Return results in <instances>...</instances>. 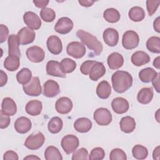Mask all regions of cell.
<instances>
[{"mask_svg": "<svg viewBox=\"0 0 160 160\" xmlns=\"http://www.w3.org/2000/svg\"><path fill=\"white\" fill-rule=\"evenodd\" d=\"M60 92L59 84L52 79L48 80L43 85V95L48 98H53Z\"/></svg>", "mask_w": 160, "mask_h": 160, "instance_id": "cell-15", "label": "cell"}, {"mask_svg": "<svg viewBox=\"0 0 160 160\" xmlns=\"http://www.w3.org/2000/svg\"><path fill=\"white\" fill-rule=\"evenodd\" d=\"M104 19L111 23H115L119 21L121 15L119 11L114 8L106 9L103 12Z\"/></svg>", "mask_w": 160, "mask_h": 160, "instance_id": "cell-34", "label": "cell"}, {"mask_svg": "<svg viewBox=\"0 0 160 160\" xmlns=\"http://www.w3.org/2000/svg\"><path fill=\"white\" fill-rule=\"evenodd\" d=\"M152 158L154 159H159V146H157L153 151L152 152Z\"/></svg>", "mask_w": 160, "mask_h": 160, "instance_id": "cell-54", "label": "cell"}, {"mask_svg": "<svg viewBox=\"0 0 160 160\" xmlns=\"http://www.w3.org/2000/svg\"><path fill=\"white\" fill-rule=\"evenodd\" d=\"M17 36L20 44L26 45L34 41L36 38V33L33 29L28 27H24L18 31Z\"/></svg>", "mask_w": 160, "mask_h": 160, "instance_id": "cell-9", "label": "cell"}, {"mask_svg": "<svg viewBox=\"0 0 160 160\" xmlns=\"http://www.w3.org/2000/svg\"><path fill=\"white\" fill-rule=\"evenodd\" d=\"M160 17L158 16L153 22V28L157 32H160Z\"/></svg>", "mask_w": 160, "mask_h": 160, "instance_id": "cell-53", "label": "cell"}, {"mask_svg": "<svg viewBox=\"0 0 160 160\" xmlns=\"http://www.w3.org/2000/svg\"><path fill=\"white\" fill-rule=\"evenodd\" d=\"M32 127V122L30 119L26 117L21 116L18 118L14 122L15 130L20 134L28 132Z\"/></svg>", "mask_w": 160, "mask_h": 160, "instance_id": "cell-19", "label": "cell"}, {"mask_svg": "<svg viewBox=\"0 0 160 160\" xmlns=\"http://www.w3.org/2000/svg\"><path fill=\"white\" fill-rule=\"evenodd\" d=\"M72 28L73 22L68 17H62L59 18L54 26V30L61 34H66L69 33Z\"/></svg>", "mask_w": 160, "mask_h": 160, "instance_id": "cell-11", "label": "cell"}, {"mask_svg": "<svg viewBox=\"0 0 160 160\" xmlns=\"http://www.w3.org/2000/svg\"><path fill=\"white\" fill-rule=\"evenodd\" d=\"M23 20L28 27L32 29L37 30L41 26L40 18L32 11L26 12L23 15Z\"/></svg>", "mask_w": 160, "mask_h": 160, "instance_id": "cell-12", "label": "cell"}, {"mask_svg": "<svg viewBox=\"0 0 160 160\" xmlns=\"http://www.w3.org/2000/svg\"><path fill=\"white\" fill-rule=\"evenodd\" d=\"M96 62L97 61H92V60H88L83 62L80 67V71L81 73L84 75L89 74L91 68Z\"/></svg>", "mask_w": 160, "mask_h": 160, "instance_id": "cell-45", "label": "cell"}, {"mask_svg": "<svg viewBox=\"0 0 160 160\" xmlns=\"http://www.w3.org/2000/svg\"><path fill=\"white\" fill-rule=\"evenodd\" d=\"M111 107L114 112L121 114L126 112L128 111L129 104L126 99L121 97H118L112 101Z\"/></svg>", "mask_w": 160, "mask_h": 160, "instance_id": "cell-18", "label": "cell"}, {"mask_svg": "<svg viewBox=\"0 0 160 160\" xmlns=\"http://www.w3.org/2000/svg\"><path fill=\"white\" fill-rule=\"evenodd\" d=\"M154 96V92L152 88H143L138 93L137 99L139 102L142 104L149 103Z\"/></svg>", "mask_w": 160, "mask_h": 160, "instance_id": "cell-26", "label": "cell"}, {"mask_svg": "<svg viewBox=\"0 0 160 160\" xmlns=\"http://www.w3.org/2000/svg\"><path fill=\"white\" fill-rule=\"evenodd\" d=\"M111 93V87L107 81H101L96 88V94L103 99L108 98Z\"/></svg>", "mask_w": 160, "mask_h": 160, "instance_id": "cell-29", "label": "cell"}, {"mask_svg": "<svg viewBox=\"0 0 160 160\" xmlns=\"http://www.w3.org/2000/svg\"><path fill=\"white\" fill-rule=\"evenodd\" d=\"M131 60L134 66L139 67L148 63L150 61V57L144 51H138L132 54Z\"/></svg>", "mask_w": 160, "mask_h": 160, "instance_id": "cell-22", "label": "cell"}, {"mask_svg": "<svg viewBox=\"0 0 160 160\" xmlns=\"http://www.w3.org/2000/svg\"><path fill=\"white\" fill-rule=\"evenodd\" d=\"M1 38H0V42H4L8 36L9 34V29L8 27L4 24H1Z\"/></svg>", "mask_w": 160, "mask_h": 160, "instance_id": "cell-47", "label": "cell"}, {"mask_svg": "<svg viewBox=\"0 0 160 160\" xmlns=\"http://www.w3.org/2000/svg\"><path fill=\"white\" fill-rule=\"evenodd\" d=\"M66 51L69 56L76 59H80L85 55L86 50L82 42L72 41L67 45Z\"/></svg>", "mask_w": 160, "mask_h": 160, "instance_id": "cell-7", "label": "cell"}, {"mask_svg": "<svg viewBox=\"0 0 160 160\" xmlns=\"http://www.w3.org/2000/svg\"><path fill=\"white\" fill-rule=\"evenodd\" d=\"M44 158L46 160H62V156L56 147L49 146L44 151Z\"/></svg>", "mask_w": 160, "mask_h": 160, "instance_id": "cell-35", "label": "cell"}, {"mask_svg": "<svg viewBox=\"0 0 160 160\" xmlns=\"http://www.w3.org/2000/svg\"><path fill=\"white\" fill-rule=\"evenodd\" d=\"M24 92L30 96H38L42 92L40 80L38 77H33L31 80L22 86Z\"/></svg>", "mask_w": 160, "mask_h": 160, "instance_id": "cell-8", "label": "cell"}, {"mask_svg": "<svg viewBox=\"0 0 160 160\" xmlns=\"http://www.w3.org/2000/svg\"><path fill=\"white\" fill-rule=\"evenodd\" d=\"M139 42V37L138 33L132 30L126 31L122 38V45L126 49L131 50L136 48Z\"/></svg>", "mask_w": 160, "mask_h": 160, "instance_id": "cell-3", "label": "cell"}, {"mask_svg": "<svg viewBox=\"0 0 160 160\" xmlns=\"http://www.w3.org/2000/svg\"><path fill=\"white\" fill-rule=\"evenodd\" d=\"M0 80H1V87L4 86L8 81V76L6 73H5L2 70H0Z\"/></svg>", "mask_w": 160, "mask_h": 160, "instance_id": "cell-50", "label": "cell"}, {"mask_svg": "<svg viewBox=\"0 0 160 160\" xmlns=\"http://www.w3.org/2000/svg\"><path fill=\"white\" fill-rule=\"evenodd\" d=\"M111 160H126L127 156L125 152L119 148L113 149L109 154Z\"/></svg>", "mask_w": 160, "mask_h": 160, "instance_id": "cell-42", "label": "cell"}, {"mask_svg": "<svg viewBox=\"0 0 160 160\" xmlns=\"http://www.w3.org/2000/svg\"><path fill=\"white\" fill-rule=\"evenodd\" d=\"M132 154L137 159H145L148 157V151L145 146L136 144L132 149Z\"/></svg>", "mask_w": 160, "mask_h": 160, "instance_id": "cell-38", "label": "cell"}, {"mask_svg": "<svg viewBox=\"0 0 160 160\" xmlns=\"http://www.w3.org/2000/svg\"><path fill=\"white\" fill-rule=\"evenodd\" d=\"M106 73V68L101 62H96L91 68L89 73V78L94 81H98L102 78Z\"/></svg>", "mask_w": 160, "mask_h": 160, "instance_id": "cell-23", "label": "cell"}, {"mask_svg": "<svg viewBox=\"0 0 160 160\" xmlns=\"http://www.w3.org/2000/svg\"><path fill=\"white\" fill-rule=\"evenodd\" d=\"M132 80L131 74L124 71H117L111 77L112 88L118 93H123L129 89L132 84Z\"/></svg>", "mask_w": 160, "mask_h": 160, "instance_id": "cell-1", "label": "cell"}, {"mask_svg": "<svg viewBox=\"0 0 160 160\" xmlns=\"http://www.w3.org/2000/svg\"><path fill=\"white\" fill-rule=\"evenodd\" d=\"M24 159L25 160V159H30V160H31V159H32V160H34V159H40V158H39V157H38V156H34V155H29V156H26V157H25L24 158Z\"/></svg>", "mask_w": 160, "mask_h": 160, "instance_id": "cell-56", "label": "cell"}, {"mask_svg": "<svg viewBox=\"0 0 160 160\" xmlns=\"http://www.w3.org/2000/svg\"><path fill=\"white\" fill-rule=\"evenodd\" d=\"M146 48L151 52H160V38L158 36L150 37L146 41Z\"/></svg>", "mask_w": 160, "mask_h": 160, "instance_id": "cell-37", "label": "cell"}, {"mask_svg": "<svg viewBox=\"0 0 160 160\" xmlns=\"http://www.w3.org/2000/svg\"><path fill=\"white\" fill-rule=\"evenodd\" d=\"M158 75V72L151 68H146L141 69L139 72L140 80L145 83L151 82Z\"/></svg>", "mask_w": 160, "mask_h": 160, "instance_id": "cell-30", "label": "cell"}, {"mask_svg": "<svg viewBox=\"0 0 160 160\" xmlns=\"http://www.w3.org/2000/svg\"><path fill=\"white\" fill-rule=\"evenodd\" d=\"M104 156L105 151L103 148L96 147L91 150L88 159L90 160H102L104 159Z\"/></svg>", "mask_w": 160, "mask_h": 160, "instance_id": "cell-41", "label": "cell"}, {"mask_svg": "<svg viewBox=\"0 0 160 160\" xmlns=\"http://www.w3.org/2000/svg\"><path fill=\"white\" fill-rule=\"evenodd\" d=\"M45 141L44 134L39 132L36 134H32L29 135L24 142V146L30 150H37L39 149Z\"/></svg>", "mask_w": 160, "mask_h": 160, "instance_id": "cell-5", "label": "cell"}, {"mask_svg": "<svg viewBox=\"0 0 160 160\" xmlns=\"http://www.w3.org/2000/svg\"><path fill=\"white\" fill-rule=\"evenodd\" d=\"M42 109V102L34 99L29 101L25 107L26 112L31 116H35L40 114Z\"/></svg>", "mask_w": 160, "mask_h": 160, "instance_id": "cell-27", "label": "cell"}, {"mask_svg": "<svg viewBox=\"0 0 160 160\" xmlns=\"http://www.w3.org/2000/svg\"><path fill=\"white\" fill-rule=\"evenodd\" d=\"M62 126L63 122L62 119L58 116L52 118L48 124V130L52 134H57L59 132L61 131Z\"/></svg>", "mask_w": 160, "mask_h": 160, "instance_id": "cell-33", "label": "cell"}, {"mask_svg": "<svg viewBox=\"0 0 160 160\" xmlns=\"http://www.w3.org/2000/svg\"><path fill=\"white\" fill-rule=\"evenodd\" d=\"M4 160H18L19 157L18 154L13 151H6L3 156Z\"/></svg>", "mask_w": 160, "mask_h": 160, "instance_id": "cell-48", "label": "cell"}, {"mask_svg": "<svg viewBox=\"0 0 160 160\" xmlns=\"http://www.w3.org/2000/svg\"><path fill=\"white\" fill-rule=\"evenodd\" d=\"M129 19L134 22H140L145 18L144 10L140 6H134L128 12Z\"/></svg>", "mask_w": 160, "mask_h": 160, "instance_id": "cell-32", "label": "cell"}, {"mask_svg": "<svg viewBox=\"0 0 160 160\" xmlns=\"http://www.w3.org/2000/svg\"><path fill=\"white\" fill-rule=\"evenodd\" d=\"M20 66L19 57L14 55H9L4 61V67L9 71L17 70Z\"/></svg>", "mask_w": 160, "mask_h": 160, "instance_id": "cell-31", "label": "cell"}, {"mask_svg": "<svg viewBox=\"0 0 160 160\" xmlns=\"http://www.w3.org/2000/svg\"><path fill=\"white\" fill-rule=\"evenodd\" d=\"M32 2L34 4L35 6L43 9L46 8L49 1L48 0H34Z\"/></svg>", "mask_w": 160, "mask_h": 160, "instance_id": "cell-49", "label": "cell"}, {"mask_svg": "<svg viewBox=\"0 0 160 160\" xmlns=\"http://www.w3.org/2000/svg\"><path fill=\"white\" fill-rule=\"evenodd\" d=\"M61 145L64 151L67 154H70L78 148L79 141L77 136L73 134H68L62 138Z\"/></svg>", "mask_w": 160, "mask_h": 160, "instance_id": "cell-4", "label": "cell"}, {"mask_svg": "<svg viewBox=\"0 0 160 160\" xmlns=\"http://www.w3.org/2000/svg\"><path fill=\"white\" fill-rule=\"evenodd\" d=\"M159 59H160L159 56H158L157 58H156L154 59V61H153V66L158 69L160 68V60H159Z\"/></svg>", "mask_w": 160, "mask_h": 160, "instance_id": "cell-55", "label": "cell"}, {"mask_svg": "<svg viewBox=\"0 0 160 160\" xmlns=\"http://www.w3.org/2000/svg\"><path fill=\"white\" fill-rule=\"evenodd\" d=\"M92 123L91 121L87 118H80L77 119L74 122V128L81 133L88 132L92 128Z\"/></svg>", "mask_w": 160, "mask_h": 160, "instance_id": "cell-24", "label": "cell"}, {"mask_svg": "<svg viewBox=\"0 0 160 160\" xmlns=\"http://www.w3.org/2000/svg\"><path fill=\"white\" fill-rule=\"evenodd\" d=\"M93 118L98 124L108 126L112 121V114L107 108H99L95 110Z\"/></svg>", "mask_w": 160, "mask_h": 160, "instance_id": "cell-6", "label": "cell"}, {"mask_svg": "<svg viewBox=\"0 0 160 160\" xmlns=\"http://www.w3.org/2000/svg\"><path fill=\"white\" fill-rule=\"evenodd\" d=\"M61 66L64 73L72 72L76 68V62L70 58H64L61 60Z\"/></svg>", "mask_w": 160, "mask_h": 160, "instance_id": "cell-39", "label": "cell"}, {"mask_svg": "<svg viewBox=\"0 0 160 160\" xmlns=\"http://www.w3.org/2000/svg\"><path fill=\"white\" fill-rule=\"evenodd\" d=\"M76 36L80 39L83 44L86 45L89 50L93 52L94 55L99 56L101 54L103 47L97 38L88 32L79 29L76 32Z\"/></svg>", "mask_w": 160, "mask_h": 160, "instance_id": "cell-2", "label": "cell"}, {"mask_svg": "<svg viewBox=\"0 0 160 160\" xmlns=\"http://www.w3.org/2000/svg\"><path fill=\"white\" fill-rule=\"evenodd\" d=\"M32 78V72L28 68H24L21 69L16 74V79L18 82L22 85L28 84Z\"/></svg>", "mask_w": 160, "mask_h": 160, "instance_id": "cell-36", "label": "cell"}, {"mask_svg": "<svg viewBox=\"0 0 160 160\" xmlns=\"http://www.w3.org/2000/svg\"><path fill=\"white\" fill-rule=\"evenodd\" d=\"M102 38L104 42L107 45L110 47H114L118 43L119 33L116 29L109 28L104 31Z\"/></svg>", "mask_w": 160, "mask_h": 160, "instance_id": "cell-14", "label": "cell"}, {"mask_svg": "<svg viewBox=\"0 0 160 160\" xmlns=\"http://www.w3.org/2000/svg\"><path fill=\"white\" fill-rule=\"evenodd\" d=\"M119 126L121 130L125 133H131L136 128V122L133 118L131 116H125L121 118Z\"/></svg>", "mask_w": 160, "mask_h": 160, "instance_id": "cell-28", "label": "cell"}, {"mask_svg": "<svg viewBox=\"0 0 160 160\" xmlns=\"http://www.w3.org/2000/svg\"><path fill=\"white\" fill-rule=\"evenodd\" d=\"M78 2L82 6H84V7H90L94 2V1H89V0H79Z\"/></svg>", "mask_w": 160, "mask_h": 160, "instance_id": "cell-52", "label": "cell"}, {"mask_svg": "<svg viewBox=\"0 0 160 160\" xmlns=\"http://www.w3.org/2000/svg\"><path fill=\"white\" fill-rule=\"evenodd\" d=\"M107 62L111 69H118L122 66L124 64V58L120 53L114 52L108 56Z\"/></svg>", "mask_w": 160, "mask_h": 160, "instance_id": "cell-21", "label": "cell"}, {"mask_svg": "<svg viewBox=\"0 0 160 160\" xmlns=\"http://www.w3.org/2000/svg\"><path fill=\"white\" fill-rule=\"evenodd\" d=\"M26 54L29 60L36 63L42 62L45 58V52L44 50L38 46H32L28 48Z\"/></svg>", "mask_w": 160, "mask_h": 160, "instance_id": "cell-10", "label": "cell"}, {"mask_svg": "<svg viewBox=\"0 0 160 160\" xmlns=\"http://www.w3.org/2000/svg\"><path fill=\"white\" fill-rule=\"evenodd\" d=\"M146 8L149 16H152L156 11L158 8L159 7L160 1L159 0H148L146 2Z\"/></svg>", "mask_w": 160, "mask_h": 160, "instance_id": "cell-44", "label": "cell"}, {"mask_svg": "<svg viewBox=\"0 0 160 160\" xmlns=\"http://www.w3.org/2000/svg\"><path fill=\"white\" fill-rule=\"evenodd\" d=\"M46 72L49 76L63 78H66V74L62 71L60 62L57 61L51 60L47 62Z\"/></svg>", "mask_w": 160, "mask_h": 160, "instance_id": "cell-17", "label": "cell"}, {"mask_svg": "<svg viewBox=\"0 0 160 160\" xmlns=\"http://www.w3.org/2000/svg\"><path fill=\"white\" fill-rule=\"evenodd\" d=\"M1 111L7 116H14L17 112V106L15 101L8 97L4 98L1 104Z\"/></svg>", "mask_w": 160, "mask_h": 160, "instance_id": "cell-20", "label": "cell"}, {"mask_svg": "<svg viewBox=\"0 0 160 160\" xmlns=\"http://www.w3.org/2000/svg\"><path fill=\"white\" fill-rule=\"evenodd\" d=\"M8 54L9 55L21 56V52L19 48V41L17 35L11 34L8 39Z\"/></svg>", "mask_w": 160, "mask_h": 160, "instance_id": "cell-25", "label": "cell"}, {"mask_svg": "<svg viewBox=\"0 0 160 160\" xmlns=\"http://www.w3.org/2000/svg\"><path fill=\"white\" fill-rule=\"evenodd\" d=\"M88 151L84 148H81L73 153L72 160H87L88 159Z\"/></svg>", "mask_w": 160, "mask_h": 160, "instance_id": "cell-43", "label": "cell"}, {"mask_svg": "<svg viewBox=\"0 0 160 160\" xmlns=\"http://www.w3.org/2000/svg\"><path fill=\"white\" fill-rule=\"evenodd\" d=\"M72 102L68 97H61L59 98L55 103V108L56 111L61 114L69 113L72 110Z\"/></svg>", "mask_w": 160, "mask_h": 160, "instance_id": "cell-13", "label": "cell"}, {"mask_svg": "<svg viewBox=\"0 0 160 160\" xmlns=\"http://www.w3.org/2000/svg\"><path fill=\"white\" fill-rule=\"evenodd\" d=\"M159 73H158L157 76L151 81L153 87L158 92H159Z\"/></svg>", "mask_w": 160, "mask_h": 160, "instance_id": "cell-51", "label": "cell"}, {"mask_svg": "<svg viewBox=\"0 0 160 160\" xmlns=\"http://www.w3.org/2000/svg\"><path fill=\"white\" fill-rule=\"evenodd\" d=\"M0 128L1 129H5L8 128L10 124V118L9 116L4 114L1 111L0 112Z\"/></svg>", "mask_w": 160, "mask_h": 160, "instance_id": "cell-46", "label": "cell"}, {"mask_svg": "<svg viewBox=\"0 0 160 160\" xmlns=\"http://www.w3.org/2000/svg\"><path fill=\"white\" fill-rule=\"evenodd\" d=\"M40 16L44 21L50 22L55 19L56 13L52 9L46 7L41 10Z\"/></svg>", "mask_w": 160, "mask_h": 160, "instance_id": "cell-40", "label": "cell"}, {"mask_svg": "<svg viewBox=\"0 0 160 160\" xmlns=\"http://www.w3.org/2000/svg\"><path fill=\"white\" fill-rule=\"evenodd\" d=\"M47 48L49 51L55 55L60 54L62 50V44L61 40L57 36H49L46 41Z\"/></svg>", "mask_w": 160, "mask_h": 160, "instance_id": "cell-16", "label": "cell"}]
</instances>
